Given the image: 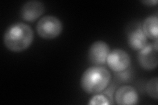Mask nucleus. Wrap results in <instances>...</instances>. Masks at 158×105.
I'll use <instances>...</instances> for the list:
<instances>
[{
    "mask_svg": "<svg viewBox=\"0 0 158 105\" xmlns=\"http://www.w3.org/2000/svg\"><path fill=\"white\" fill-rule=\"evenodd\" d=\"M33 39V30L24 22H16L10 25L3 35L4 45L13 52H21L27 49Z\"/></svg>",
    "mask_w": 158,
    "mask_h": 105,
    "instance_id": "nucleus-1",
    "label": "nucleus"
},
{
    "mask_svg": "<svg viewBox=\"0 0 158 105\" xmlns=\"http://www.w3.org/2000/svg\"><path fill=\"white\" fill-rule=\"evenodd\" d=\"M111 78L110 72L106 68L100 66L90 67L82 73L81 86L86 93L97 94L107 87Z\"/></svg>",
    "mask_w": 158,
    "mask_h": 105,
    "instance_id": "nucleus-2",
    "label": "nucleus"
},
{
    "mask_svg": "<svg viewBox=\"0 0 158 105\" xmlns=\"http://www.w3.org/2000/svg\"><path fill=\"white\" fill-rule=\"evenodd\" d=\"M63 25L60 19L53 15H46L39 20L36 30L40 36L52 39L59 36L62 32Z\"/></svg>",
    "mask_w": 158,
    "mask_h": 105,
    "instance_id": "nucleus-3",
    "label": "nucleus"
},
{
    "mask_svg": "<svg viewBox=\"0 0 158 105\" xmlns=\"http://www.w3.org/2000/svg\"><path fill=\"white\" fill-rule=\"evenodd\" d=\"M138 61L140 67L146 71L155 69L158 63L157 39L154 43H148L139 51Z\"/></svg>",
    "mask_w": 158,
    "mask_h": 105,
    "instance_id": "nucleus-4",
    "label": "nucleus"
},
{
    "mask_svg": "<svg viewBox=\"0 0 158 105\" xmlns=\"http://www.w3.org/2000/svg\"><path fill=\"white\" fill-rule=\"evenodd\" d=\"M106 62L113 71L121 72L125 71L129 67L131 57L125 50L115 49L109 53Z\"/></svg>",
    "mask_w": 158,
    "mask_h": 105,
    "instance_id": "nucleus-5",
    "label": "nucleus"
},
{
    "mask_svg": "<svg viewBox=\"0 0 158 105\" xmlns=\"http://www.w3.org/2000/svg\"><path fill=\"white\" fill-rule=\"evenodd\" d=\"M110 52V46L106 42L98 40L94 42L89 48L88 57L92 64L100 66L106 62Z\"/></svg>",
    "mask_w": 158,
    "mask_h": 105,
    "instance_id": "nucleus-6",
    "label": "nucleus"
},
{
    "mask_svg": "<svg viewBox=\"0 0 158 105\" xmlns=\"http://www.w3.org/2000/svg\"><path fill=\"white\" fill-rule=\"evenodd\" d=\"M45 11V6L40 1L31 0L24 3L21 9V17L28 22H33Z\"/></svg>",
    "mask_w": 158,
    "mask_h": 105,
    "instance_id": "nucleus-7",
    "label": "nucleus"
},
{
    "mask_svg": "<svg viewBox=\"0 0 158 105\" xmlns=\"http://www.w3.org/2000/svg\"><path fill=\"white\" fill-rule=\"evenodd\" d=\"M115 97L117 104L120 105L136 104L139 99L136 89L128 85L118 88Z\"/></svg>",
    "mask_w": 158,
    "mask_h": 105,
    "instance_id": "nucleus-8",
    "label": "nucleus"
},
{
    "mask_svg": "<svg viewBox=\"0 0 158 105\" xmlns=\"http://www.w3.org/2000/svg\"><path fill=\"white\" fill-rule=\"evenodd\" d=\"M147 38L142 27H138L128 32L127 37L128 44L131 49L135 51H140L148 43Z\"/></svg>",
    "mask_w": 158,
    "mask_h": 105,
    "instance_id": "nucleus-9",
    "label": "nucleus"
},
{
    "mask_svg": "<svg viewBox=\"0 0 158 105\" xmlns=\"http://www.w3.org/2000/svg\"><path fill=\"white\" fill-rule=\"evenodd\" d=\"M142 29L147 38L157 39L158 17L157 15H151L145 18L143 22Z\"/></svg>",
    "mask_w": 158,
    "mask_h": 105,
    "instance_id": "nucleus-10",
    "label": "nucleus"
},
{
    "mask_svg": "<svg viewBox=\"0 0 158 105\" xmlns=\"http://www.w3.org/2000/svg\"><path fill=\"white\" fill-rule=\"evenodd\" d=\"M157 77H154L150 79L146 84V91L150 97L157 99Z\"/></svg>",
    "mask_w": 158,
    "mask_h": 105,
    "instance_id": "nucleus-11",
    "label": "nucleus"
},
{
    "mask_svg": "<svg viewBox=\"0 0 158 105\" xmlns=\"http://www.w3.org/2000/svg\"><path fill=\"white\" fill-rule=\"evenodd\" d=\"M88 104H103L108 105L110 104L111 102L107 97L102 94H97L94 95L89 100Z\"/></svg>",
    "mask_w": 158,
    "mask_h": 105,
    "instance_id": "nucleus-12",
    "label": "nucleus"
},
{
    "mask_svg": "<svg viewBox=\"0 0 158 105\" xmlns=\"http://www.w3.org/2000/svg\"><path fill=\"white\" fill-rule=\"evenodd\" d=\"M142 3L146 4L147 6H154L157 3V0H145V1H142Z\"/></svg>",
    "mask_w": 158,
    "mask_h": 105,
    "instance_id": "nucleus-13",
    "label": "nucleus"
}]
</instances>
